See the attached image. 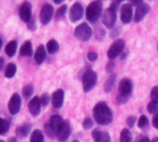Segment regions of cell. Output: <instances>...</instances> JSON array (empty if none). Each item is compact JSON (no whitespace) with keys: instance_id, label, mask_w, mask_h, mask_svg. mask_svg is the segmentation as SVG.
I'll return each instance as SVG.
<instances>
[{"instance_id":"cell-1","label":"cell","mask_w":158,"mask_h":142,"mask_svg":"<svg viewBox=\"0 0 158 142\" xmlns=\"http://www.w3.org/2000/svg\"><path fill=\"white\" fill-rule=\"evenodd\" d=\"M94 120L102 126L109 125L113 120V113L106 103H98L93 110Z\"/></svg>"},{"instance_id":"cell-2","label":"cell","mask_w":158,"mask_h":142,"mask_svg":"<svg viewBox=\"0 0 158 142\" xmlns=\"http://www.w3.org/2000/svg\"><path fill=\"white\" fill-rule=\"evenodd\" d=\"M118 1H114L112 3V5L110 6V7H108L107 9H106L103 13L102 16V22L103 24L108 28V29H112L116 23L117 20V9H118Z\"/></svg>"},{"instance_id":"cell-3","label":"cell","mask_w":158,"mask_h":142,"mask_svg":"<svg viewBox=\"0 0 158 142\" xmlns=\"http://www.w3.org/2000/svg\"><path fill=\"white\" fill-rule=\"evenodd\" d=\"M132 87H133L132 82L129 79H123L120 81L119 86H118V93L117 96L118 103H124L129 100L132 92Z\"/></svg>"},{"instance_id":"cell-4","label":"cell","mask_w":158,"mask_h":142,"mask_svg":"<svg viewBox=\"0 0 158 142\" xmlns=\"http://www.w3.org/2000/svg\"><path fill=\"white\" fill-rule=\"evenodd\" d=\"M102 12H103V5H102V2L100 0H96V1H94L92 2L87 9H86V17H87V19L92 22V23H94L96 22L101 15H102Z\"/></svg>"},{"instance_id":"cell-5","label":"cell","mask_w":158,"mask_h":142,"mask_svg":"<svg viewBox=\"0 0 158 142\" xmlns=\"http://www.w3.org/2000/svg\"><path fill=\"white\" fill-rule=\"evenodd\" d=\"M97 83V75L93 70H87L82 77V85L83 91L85 92H89L92 91Z\"/></svg>"},{"instance_id":"cell-6","label":"cell","mask_w":158,"mask_h":142,"mask_svg":"<svg viewBox=\"0 0 158 142\" xmlns=\"http://www.w3.org/2000/svg\"><path fill=\"white\" fill-rule=\"evenodd\" d=\"M74 34L79 40H81L82 42H86L91 38V36L93 34V30H92L91 27L87 23L84 22V23L80 24L78 27H76Z\"/></svg>"},{"instance_id":"cell-7","label":"cell","mask_w":158,"mask_h":142,"mask_svg":"<svg viewBox=\"0 0 158 142\" xmlns=\"http://www.w3.org/2000/svg\"><path fill=\"white\" fill-rule=\"evenodd\" d=\"M125 48V42L123 39H118L116 40L112 45L109 47L108 51H107V56L109 59H115L117 56H118L122 51L124 50Z\"/></svg>"},{"instance_id":"cell-8","label":"cell","mask_w":158,"mask_h":142,"mask_svg":"<svg viewBox=\"0 0 158 142\" xmlns=\"http://www.w3.org/2000/svg\"><path fill=\"white\" fill-rule=\"evenodd\" d=\"M54 14V8L50 4H45L42 6L40 11V19L42 24L45 25L50 22Z\"/></svg>"},{"instance_id":"cell-9","label":"cell","mask_w":158,"mask_h":142,"mask_svg":"<svg viewBox=\"0 0 158 142\" xmlns=\"http://www.w3.org/2000/svg\"><path fill=\"white\" fill-rule=\"evenodd\" d=\"M19 18L24 22H30L31 20V6L28 2L22 3L19 9Z\"/></svg>"},{"instance_id":"cell-10","label":"cell","mask_w":158,"mask_h":142,"mask_svg":"<svg viewBox=\"0 0 158 142\" xmlns=\"http://www.w3.org/2000/svg\"><path fill=\"white\" fill-rule=\"evenodd\" d=\"M21 104V98L18 93H14L8 103V111L11 115H17L19 112Z\"/></svg>"},{"instance_id":"cell-11","label":"cell","mask_w":158,"mask_h":142,"mask_svg":"<svg viewBox=\"0 0 158 142\" xmlns=\"http://www.w3.org/2000/svg\"><path fill=\"white\" fill-rule=\"evenodd\" d=\"M83 16V7L80 3H74L69 10V18L72 22L80 20Z\"/></svg>"},{"instance_id":"cell-12","label":"cell","mask_w":158,"mask_h":142,"mask_svg":"<svg viewBox=\"0 0 158 142\" xmlns=\"http://www.w3.org/2000/svg\"><path fill=\"white\" fill-rule=\"evenodd\" d=\"M70 133H71V128H70V125L69 122L65 121L62 126L58 128L57 132H56V138L58 140L60 141H65L67 140L69 136H70Z\"/></svg>"},{"instance_id":"cell-13","label":"cell","mask_w":158,"mask_h":142,"mask_svg":"<svg viewBox=\"0 0 158 142\" xmlns=\"http://www.w3.org/2000/svg\"><path fill=\"white\" fill-rule=\"evenodd\" d=\"M41 105H42L41 100L37 96L33 97L30 101V103L28 104V109H29V112L31 114V116H39V114L41 112Z\"/></svg>"},{"instance_id":"cell-14","label":"cell","mask_w":158,"mask_h":142,"mask_svg":"<svg viewBox=\"0 0 158 142\" xmlns=\"http://www.w3.org/2000/svg\"><path fill=\"white\" fill-rule=\"evenodd\" d=\"M149 12H150V6L146 4H141L136 8L135 15H134V21L135 22L142 21Z\"/></svg>"},{"instance_id":"cell-15","label":"cell","mask_w":158,"mask_h":142,"mask_svg":"<svg viewBox=\"0 0 158 142\" xmlns=\"http://www.w3.org/2000/svg\"><path fill=\"white\" fill-rule=\"evenodd\" d=\"M121 20L123 23L128 24L132 20V6L130 4H124L121 6Z\"/></svg>"},{"instance_id":"cell-16","label":"cell","mask_w":158,"mask_h":142,"mask_svg":"<svg viewBox=\"0 0 158 142\" xmlns=\"http://www.w3.org/2000/svg\"><path fill=\"white\" fill-rule=\"evenodd\" d=\"M63 102H64V91L59 89V90H56L53 95H52V104H53V107L56 108V109H59L61 108L62 104H63Z\"/></svg>"},{"instance_id":"cell-17","label":"cell","mask_w":158,"mask_h":142,"mask_svg":"<svg viewBox=\"0 0 158 142\" xmlns=\"http://www.w3.org/2000/svg\"><path fill=\"white\" fill-rule=\"evenodd\" d=\"M92 136L94 142H111L109 134L103 132L100 129H94L92 132Z\"/></svg>"},{"instance_id":"cell-18","label":"cell","mask_w":158,"mask_h":142,"mask_svg":"<svg viewBox=\"0 0 158 142\" xmlns=\"http://www.w3.org/2000/svg\"><path fill=\"white\" fill-rule=\"evenodd\" d=\"M65 121L63 120V118L57 115H55V116H52L49 119V122L48 124L50 125V127L52 128V129L55 131L56 133V132L58 130V128L62 126V124L64 123Z\"/></svg>"},{"instance_id":"cell-19","label":"cell","mask_w":158,"mask_h":142,"mask_svg":"<svg viewBox=\"0 0 158 142\" xmlns=\"http://www.w3.org/2000/svg\"><path fill=\"white\" fill-rule=\"evenodd\" d=\"M31 128V125H30V124H25V125H22V126L19 127L17 128V130H16L17 138L24 139V138L28 137V135L30 134Z\"/></svg>"},{"instance_id":"cell-20","label":"cell","mask_w":158,"mask_h":142,"mask_svg":"<svg viewBox=\"0 0 158 142\" xmlns=\"http://www.w3.org/2000/svg\"><path fill=\"white\" fill-rule=\"evenodd\" d=\"M46 57V52H45V48L44 45H40L36 52H35V55H34V59H35V62L37 65H41L44 59Z\"/></svg>"},{"instance_id":"cell-21","label":"cell","mask_w":158,"mask_h":142,"mask_svg":"<svg viewBox=\"0 0 158 142\" xmlns=\"http://www.w3.org/2000/svg\"><path fill=\"white\" fill-rule=\"evenodd\" d=\"M19 54L22 56H31V55H32V44H31V43L29 41L25 42L24 44L20 48Z\"/></svg>"},{"instance_id":"cell-22","label":"cell","mask_w":158,"mask_h":142,"mask_svg":"<svg viewBox=\"0 0 158 142\" xmlns=\"http://www.w3.org/2000/svg\"><path fill=\"white\" fill-rule=\"evenodd\" d=\"M17 45H18V44H17V42H16V41H11V42H9V43L6 45L5 52H6V54L7 55V56L12 57V56L16 54Z\"/></svg>"},{"instance_id":"cell-23","label":"cell","mask_w":158,"mask_h":142,"mask_svg":"<svg viewBox=\"0 0 158 142\" xmlns=\"http://www.w3.org/2000/svg\"><path fill=\"white\" fill-rule=\"evenodd\" d=\"M116 80H117V76L115 74H112L106 81V84H105V91L106 93L110 92L114 86H115V83H116Z\"/></svg>"},{"instance_id":"cell-24","label":"cell","mask_w":158,"mask_h":142,"mask_svg":"<svg viewBox=\"0 0 158 142\" xmlns=\"http://www.w3.org/2000/svg\"><path fill=\"white\" fill-rule=\"evenodd\" d=\"M46 49H47V52L49 54H51V55L52 54H55V53H56L59 50V44H58V43L56 40L52 39V40H50L47 43Z\"/></svg>"},{"instance_id":"cell-25","label":"cell","mask_w":158,"mask_h":142,"mask_svg":"<svg viewBox=\"0 0 158 142\" xmlns=\"http://www.w3.org/2000/svg\"><path fill=\"white\" fill-rule=\"evenodd\" d=\"M16 72H17V67H16V65L13 64V63H9L6 66V69H5V76L7 79H11V78H13L15 76Z\"/></svg>"},{"instance_id":"cell-26","label":"cell","mask_w":158,"mask_h":142,"mask_svg":"<svg viewBox=\"0 0 158 142\" xmlns=\"http://www.w3.org/2000/svg\"><path fill=\"white\" fill-rule=\"evenodd\" d=\"M30 142H44L43 132L39 129L33 130L31 135V141Z\"/></svg>"},{"instance_id":"cell-27","label":"cell","mask_w":158,"mask_h":142,"mask_svg":"<svg viewBox=\"0 0 158 142\" xmlns=\"http://www.w3.org/2000/svg\"><path fill=\"white\" fill-rule=\"evenodd\" d=\"M131 134L129 129H123L120 133V142H131Z\"/></svg>"},{"instance_id":"cell-28","label":"cell","mask_w":158,"mask_h":142,"mask_svg":"<svg viewBox=\"0 0 158 142\" xmlns=\"http://www.w3.org/2000/svg\"><path fill=\"white\" fill-rule=\"evenodd\" d=\"M0 134L1 135H4L6 134L8 130H9V128H10V124L7 120L4 119V118H1L0 119Z\"/></svg>"},{"instance_id":"cell-29","label":"cell","mask_w":158,"mask_h":142,"mask_svg":"<svg viewBox=\"0 0 158 142\" xmlns=\"http://www.w3.org/2000/svg\"><path fill=\"white\" fill-rule=\"evenodd\" d=\"M147 110L150 114H158V102L151 101L147 106Z\"/></svg>"},{"instance_id":"cell-30","label":"cell","mask_w":158,"mask_h":142,"mask_svg":"<svg viewBox=\"0 0 158 142\" xmlns=\"http://www.w3.org/2000/svg\"><path fill=\"white\" fill-rule=\"evenodd\" d=\"M149 126V120L145 116H142L138 121V127L141 129H145Z\"/></svg>"},{"instance_id":"cell-31","label":"cell","mask_w":158,"mask_h":142,"mask_svg":"<svg viewBox=\"0 0 158 142\" xmlns=\"http://www.w3.org/2000/svg\"><path fill=\"white\" fill-rule=\"evenodd\" d=\"M33 93V87L31 85H26L22 90V94L25 99L30 98Z\"/></svg>"},{"instance_id":"cell-32","label":"cell","mask_w":158,"mask_h":142,"mask_svg":"<svg viewBox=\"0 0 158 142\" xmlns=\"http://www.w3.org/2000/svg\"><path fill=\"white\" fill-rule=\"evenodd\" d=\"M67 9H68V6L66 5H63L61 6L57 11H56V18L58 20V19H61L65 15H66V12H67Z\"/></svg>"},{"instance_id":"cell-33","label":"cell","mask_w":158,"mask_h":142,"mask_svg":"<svg viewBox=\"0 0 158 142\" xmlns=\"http://www.w3.org/2000/svg\"><path fill=\"white\" fill-rule=\"evenodd\" d=\"M93 126H94V121H93L90 117H86V118L84 119L83 123H82L83 128H84V129H90V128H93Z\"/></svg>"},{"instance_id":"cell-34","label":"cell","mask_w":158,"mask_h":142,"mask_svg":"<svg viewBox=\"0 0 158 142\" xmlns=\"http://www.w3.org/2000/svg\"><path fill=\"white\" fill-rule=\"evenodd\" d=\"M44 132H45V133H46V135H47V136H49L50 138H53V137H55V136H56L55 131L52 129V128L50 127V125H49L48 123L44 125Z\"/></svg>"},{"instance_id":"cell-35","label":"cell","mask_w":158,"mask_h":142,"mask_svg":"<svg viewBox=\"0 0 158 142\" xmlns=\"http://www.w3.org/2000/svg\"><path fill=\"white\" fill-rule=\"evenodd\" d=\"M40 100H41V103H42V105H43V106H46V105L49 103L50 97H49V95H48L47 93H44V94L41 96Z\"/></svg>"},{"instance_id":"cell-36","label":"cell","mask_w":158,"mask_h":142,"mask_svg":"<svg viewBox=\"0 0 158 142\" xmlns=\"http://www.w3.org/2000/svg\"><path fill=\"white\" fill-rule=\"evenodd\" d=\"M151 99H152V101L158 102V85L155 86L152 89V91H151Z\"/></svg>"},{"instance_id":"cell-37","label":"cell","mask_w":158,"mask_h":142,"mask_svg":"<svg viewBox=\"0 0 158 142\" xmlns=\"http://www.w3.org/2000/svg\"><path fill=\"white\" fill-rule=\"evenodd\" d=\"M136 123V117L133 116H131L127 118V124L130 128H132Z\"/></svg>"},{"instance_id":"cell-38","label":"cell","mask_w":158,"mask_h":142,"mask_svg":"<svg viewBox=\"0 0 158 142\" xmlns=\"http://www.w3.org/2000/svg\"><path fill=\"white\" fill-rule=\"evenodd\" d=\"M87 57L90 61H95L98 58V55L94 52H90V53H88Z\"/></svg>"},{"instance_id":"cell-39","label":"cell","mask_w":158,"mask_h":142,"mask_svg":"<svg viewBox=\"0 0 158 142\" xmlns=\"http://www.w3.org/2000/svg\"><path fill=\"white\" fill-rule=\"evenodd\" d=\"M134 142H150V140L146 136H139Z\"/></svg>"},{"instance_id":"cell-40","label":"cell","mask_w":158,"mask_h":142,"mask_svg":"<svg viewBox=\"0 0 158 142\" xmlns=\"http://www.w3.org/2000/svg\"><path fill=\"white\" fill-rule=\"evenodd\" d=\"M152 123H153L154 128H156V129L158 130V114H156V115L154 116Z\"/></svg>"},{"instance_id":"cell-41","label":"cell","mask_w":158,"mask_h":142,"mask_svg":"<svg viewBox=\"0 0 158 142\" xmlns=\"http://www.w3.org/2000/svg\"><path fill=\"white\" fill-rule=\"evenodd\" d=\"M130 1H131V6H140L143 3V0H130Z\"/></svg>"},{"instance_id":"cell-42","label":"cell","mask_w":158,"mask_h":142,"mask_svg":"<svg viewBox=\"0 0 158 142\" xmlns=\"http://www.w3.org/2000/svg\"><path fill=\"white\" fill-rule=\"evenodd\" d=\"M29 24H28V28H29V30H35V23H34V21L33 20H31L30 22H28Z\"/></svg>"},{"instance_id":"cell-43","label":"cell","mask_w":158,"mask_h":142,"mask_svg":"<svg viewBox=\"0 0 158 142\" xmlns=\"http://www.w3.org/2000/svg\"><path fill=\"white\" fill-rule=\"evenodd\" d=\"M113 67H114V64H113L112 62H109V63L107 64V67H106L107 72H111V71L113 70Z\"/></svg>"},{"instance_id":"cell-44","label":"cell","mask_w":158,"mask_h":142,"mask_svg":"<svg viewBox=\"0 0 158 142\" xmlns=\"http://www.w3.org/2000/svg\"><path fill=\"white\" fill-rule=\"evenodd\" d=\"M8 142H17V140H16V138H13V137H11V138L8 140Z\"/></svg>"},{"instance_id":"cell-45","label":"cell","mask_w":158,"mask_h":142,"mask_svg":"<svg viewBox=\"0 0 158 142\" xmlns=\"http://www.w3.org/2000/svg\"><path fill=\"white\" fill-rule=\"evenodd\" d=\"M63 1H64V0H54V2H55L56 4H61Z\"/></svg>"},{"instance_id":"cell-46","label":"cell","mask_w":158,"mask_h":142,"mask_svg":"<svg viewBox=\"0 0 158 142\" xmlns=\"http://www.w3.org/2000/svg\"><path fill=\"white\" fill-rule=\"evenodd\" d=\"M151 142H158V138H156V139H154Z\"/></svg>"},{"instance_id":"cell-47","label":"cell","mask_w":158,"mask_h":142,"mask_svg":"<svg viewBox=\"0 0 158 142\" xmlns=\"http://www.w3.org/2000/svg\"><path fill=\"white\" fill-rule=\"evenodd\" d=\"M72 142H80V141H79V140H73Z\"/></svg>"},{"instance_id":"cell-48","label":"cell","mask_w":158,"mask_h":142,"mask_svg":"<svg viewBox=\"0 0 158 142\" xmlns=\"http://www.w3.org/2000/svg\"><path fill=\"white\" fill-rule=\"evenodd\" d=\"M117 1H118V2H121V1H124V0H117Z\"/></svg>"},{"instance_id":"cell-49","label":"cell","mask_w":158,"mask_h":142,"mask_svg":"<svg viewBox=\"0 0 158 142\" xmlns=\"http://www.w3.org/2000/svg\"><path fill=\"white\" fill-rule=\"evenodd\" d=\"M0 142H5V141H4V140H1V141H0Z\"/></svg>"},{"instance_id":"cell-50","label":"cell","mask_w":158,"mask_h":142,"mask_svg":"<svg viewBox=\"0 0 158 142\" xmlns=\"http://www.w3.org/2000/svg\"><path fill=\"white\" fill-rule=\"evenodd\" d=\"M157 50H158V45H157Z\"/></svg>"}]
</instances>
